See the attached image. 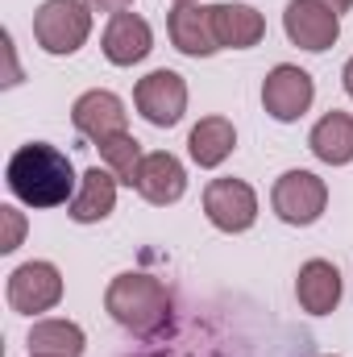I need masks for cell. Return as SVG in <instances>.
Returning <instances> with one entry per match:
<instances>
[{"label": "cell", "mask_w": 353, "mask_h": 357, "mask_svg": "<svg viewBox=\"0 0 353 357\" xmlns=\"http://www.w3.org/2000/svg\"><path fill=\"white\" fill-rule=\"evenodd\" d=\"M4 183L25 208H59V204H71L80 175L59 146L25 142L13 150V158L4 167Z\"/></svg>", "instance_id": "obj_1"}, {"label": "cell", "mask_w": 353, "mask_h": 357, "mask_svg": "<svg viewBox=\"0 0 353 357\" xmlns=\"http://www.w3.org/2000/svg\"><path fill=\"white\" fill-rule=\"evenodd\" d=\"M104 312H108L121 328H129V333H137V337H150V333L167 328V320H171V291H167L154 274L125 270V274H117V278L108 282V291H104Z\"/></svg>", "instance_id": "obj_2"}, {"label": "cell", "mask_w": 353, "mask_h": 357, "mask_svg": "<svg viewBox=\"0 0 353 357\" xmlns=\"http://www.w3.org/2000/svg\"><path fill=\"white\" fill-rule=\"evenodd\" d=\"M33 38L54 59L75 54L91 38V4L88 0H42L33 13Z\"/></svg>", "instance_id": "obj_3"}, {"label": "cell", "mask_w": 353, "mask_h": 357, "mask_svg": "<svg viewBox=\"0 0 353 357\" xmlns=\"http://www.w3.org/2000/svg\"><path fill=\"white\" fill-rule=\"evenodd\" d=\"M270 208L283 225L291 229H308L324 216L329 208V183L312 171H283L274 178V191H270Z\"/></svg>", "instance_id": "obj_4"}, {"label": "cell", "mask_w": 353, "mask_h": 357, "mask_svg": "<svg viewBox=\"0 0 353 357\" xmlns=\"http://www.w3.org/2000/svg\"><path fill=\"white\" fill-rule=\"evenodd\" d=\"M8 307L17 316H42L63 303V274L54 262H21L8 274Z\"/></svg>", "instance_id": "obj_5"}, {"label": "cell", "mask_w": 353, "mask_h": 357, "mask_svg": "<svg viewBox=\"0 0 353 357\" xmlns=\"http://www.w3.org/2000/svg\"><path fill=\"white\" fill-rule=\"evenodd\" d=\"M204 216L220 233H250L258 220V191L246 178H212L204 187Z\"/></svg>", "instance_id": "obj_6"}, {"label": "cell", "mask_w": 353, "mask_h": 357, "mask_svg": "<svg viewBox=\"0 0 353 357\" xmlns=\"http://www.w3.org/2000/svg\"><path fill=\"white\" fill-rule=\"evenodd\" d=\"M133 104L154 129H175L183 121V112H187V79L171 67H158L146 79H137Z\"/></svg>", "instance_id": "obj_7"}, {"label": "cell", "mask_w": 353, "mask_h": 357, "mask_svg": "<svg viewBox=\"0 0 353 357\" xmlns=\"http://www.w3.org/2000/svg\"><path fill=\"white\" fill-rule=\"evenodd\" d=\"M312 100H316V84L295 63H278L262 79V108H266V116H274L278 125L299 121L312 108Z\"/></svg>", "instance_id": "obj_8"}, {"label": "cell", "mask_w": 353, "mask_h": 357, "mask_svg": "<svg viewBox=\"0 0 353 357\" xmlns=\"http://www.w3.org/2000/svg\"><path fill=\"white\" fill-rule=\"evenodd\" d=\"M283 29L291 38V46L308 50V54H320L329 46H337L341 38V17L320 4V0H287L283 8Z\"/></svg>", "instance_id": "obj_9"}, {"label": "cell", "mask_w": 353, "mask_h": 357, "mask_svg": "<svg viewBox=\"0 0 353 357\" xmlns=\"http://www.w3.org/2000/svg\"><path fill=\"white\" fill-rule=\"evenodd\" d=\"M71 125L75 133H84L88 142H104L112 133H125L129 125V112H125V100L117 91H104V88H91L84 91L75 104H71Z\"/></svg>", "instance_id": "obj_10"}, {"label": "cell", "mask_w": 353, "mask_h": 357, "mask_svg": "<svg viewBox=\"0 0 353 357\" xmlns=\"http://www.w3.org/2000/svg\"><path fill=\"white\" fill-rule=\"evenodd\" d=\"M100 50H104V59L112 67H133V63H142L154 50V29L137 13H112L108 25H104Z\"/></svg>", "instance_id": "obj_11"}, {"label": "cell", "mask_w": 353, "mask_h": 357, "mask_svg": "<svg viewBox=\"0 0 353 357\" xmlns=\"http://www.w3.org/2000/svg\"><path fill=\"white\" fill-rule=\"evenodd\" d=\"M171 46L187 59H212L220 50L216 29H212V4H175L167 17Z\"/></svg>", "instance_id": "obj_12"}, {"label": "cell", "mask_w": 353, "mask_h": 357, "mask_svg": "<svg viewBox=\"0 0 353 357\" xmlns=\"http://www.w3.org/2000/svg\"><path fill=\"white\" fill-rule=\"evenodd\" d=\"M345 295V282H341V270L333 266L329 258H308L299 274H295V299L308 316H329L337 312Z\"/></svg>", "instance_id": "obj_13"}, {"label": "cell", "mask_w": 353, "mask_h": 357, "mask_svg": "<svg viewBox=\"0 0 353 357\" xmlns=\"http://www.w3.org/2000/svg\"><path fill=\"white\" fill-rule=\"evenodd\" d=\"M133 191H137L146 204H154V208L179 204L183 191H187V171H183V162H179L171 150H154V154H146Z\"/></svg>", "instance_id": "obj_14"}, {"label": "cell", "mask_w": 353, "mask_h": 357, "mask_svg": "<svg viewBox=\"0 0 353 357\" xmlns=\"http://www.w3.org/2000/svg\"><path fill=\"white\" fill-rule=\"evenodd\" d=\"M117 187H121V178L112 175L108 167L84 171L75 195H71V204H67V216L75 225H100V220H108L117 212Z\"/></svg>", "instance_id": "obj_15"}, {"label": "cell", "mask_w": 353, "mask_h": 357, "mask_svg": "<svg viewBox=\"0 0 353 357\" xmlns=\"http://www.w3.org/2000/svg\"><path fill=\"white\" fill-rule=\"evenodd\" d=\"M212 29H216V42L220 50H250L266 38V21L258 8L250 4H212Z\"/></svg>", "instance_id": "obj_16"}, {"label": "cell", "mask_w": 353, "mask_h": 357, "mask_svg": "<svg viewBox=\"0 0 353 357\" xmlns=\"http://www.w3.org/2000/svg\"><path fill=\"white\" fill-rule=\"evenodd\" d=\"M308 150L324 162V167H350L353 162V112H324L312 133H308Z\"/></svg>", "instance_id": "obj_17"}, {"label": "cell", "mask_w": 353, "mask_h": 357, "mask_svg": "<svg viewBox=\"0 0 353 357\" xmlns=\"http://www.w3.org/2000/svg\"><path fill=\"white\" fill-rule=\"evenodd\" d=\"M237 150V129L229 116H204L191 133H187V154L195 167L204 171H216L229 154Z\"/></svg>", "instance_id": "obj_18"}, {"label": "cell", "mask_w": 353, "mask_h": 357, "mask_svg": "<svg viewBox=\"0 0 353 357\" xmlns=\"http://www.w3.org/2000/svg\"><path fill=\"white\" fill-rule=\"evenodd\" d=\"M88 349V333L75 320H33L29 328V354L33 357H84Z\"/></svg>", "instance_id": "obj_19"}, {"label": "cell", "mask_w": 353, "mask_h": 357, "mask_svg": "<svg viewBox=\"0 0 353 357\" xmlns=\"http://www.w3.org/2000/svg\"><path fill=\"white\" fill-rule=\"evenodd\" d=\"M100 162L112 171V175L121 178L125 187H133L137 183V171H142V162H146V154H142V142L125 129V133H112V137H104L100 146Z\"/></svg>", "instance_id": "obj_20"}, {"label": "cell", "mask_w": 353, "mask_h": 357, "mask_svg": "<svg viewBox=\"0 0 353 357\" xmlns=\"http://www.w3.org/2000/svg\"><path fill=\"white\" fill-rule=\"evenodd\" d=\"M0 225H4V237H0V254H13V250L21 245V237H25V216H21L13 204H4V208H0Z\"/></svg>", "instance_id": "obj_21"}, {"label": "cell", "mask_w": 353, "mask_h": 357, "mask_svg": "<svg viewBox=\"0 0 353 357\" xmlns=\"http://www.w3.org/2000/svg\"><path fill=\"white\" fill-rule=\"evenodd\" d=\"M91 4V13H125L133 0H88Z\"/></svg>", "instance_id": "obj_22"}, {"label": "cell", "mask_w": 353, "mask_h": 357, "mask_svg": "<svg viewBox=\"0 0 353 357\" xmlns=\"http://www.w3.org/2000/svg\"><path fill=\"white\" fill-rule=\"evenodd\" d=\"M341 84H345V91H350V100H353V59L341 67Z\"/></svg>", "instance_id": "obj_23"}, {"label": "cell", "mask_w": 353, "mask_h": 357, "mask_svg": "<svg viewBox=\"0 0 353 357\" xmlns=\"http://www.w3.org/2000/svg\"><path fill=\"white\" fill-rule=\"evenodd\" d=\"M320 4H329V8H333L337 17H341V13H350V8H353V0H320Z\"/></svg>", "instance_id": "obj_24"}, {"label": "cell", "mask_w": 353, "mask_h": 357, "mask_svg": "<svg viewBox=\"0 0 353 357\" xmlns=\"http://www.w3.org/2000/svg\"><path fill=\"white\" fill-rule=\"evenodd\" d=\"M175 4H195V0H175Z\"/></svg>", "instance_id": "obj_25"}, {"label": "cell", "mask_w": 353, "mask_h": 357, "mask_svg": "<svg viewBox=\"0 0 353 357\" xmlns=\"http://www.w3.org/2000/svg\"><path fill=\"white\" fill-rule=\"evenodd\" d=\"M29 357H33V354H29Z\"/></svg>", "instance_id": "obj_26"}, {"label": "cell", "mask_w": 353, "mask_h": 357, "mask_svg": "<svg viewBox=\"0 0 353 357\" xmlns=\"http://www.w3.org/2000/svg\"><path fill=\"white\" fill-rule=\"evenodd\" d=\"M329 357H333V354H329Z\"/></svg>", "instance_id": "obj_27"}]
</instances>
